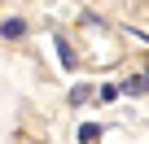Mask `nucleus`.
Returning <instances> with one entry per match:
<instances>
[{"label": "nucleus", "instance_id": "obj_1", "mask_svg": "<svg viewBox=\"0 0 149 144\" xmlns=\"http://www.w3.org/2000/svg\"><path fill=\"white\" fill-rule=\"evenodd\" d=\"M0 31H5L9 39H22V31H26V22H22V18H9L5 26H0Z\"/></svg>", "mask_w": 149, "mask_h": 144}, {"label": "nucleus", "instance_id": "obj_2", "mask_svg": "<svg viewBox=\"0 0 149 144\" xmlns=\"http://www.w3.org/2000/svg\"><path fill=\"white\" fill-rule=\"evenodd\" d=\"M84 144H97V127H84V135H79Z\"/></svg>", "mask_w": 149, "mask_h": 144}]
</instances>
